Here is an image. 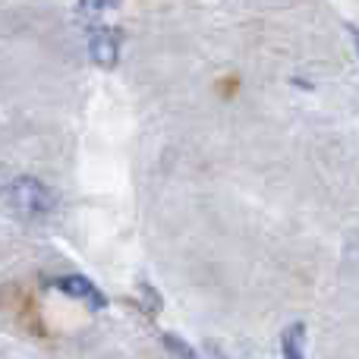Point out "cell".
<instances>
[{
	"mask_svg": "<svg viewBox=\"0 0 359 359\" xmlns=\"http://www.w3.org/2000/svg\"><path fill=\"white\" fill-rule=\"evenodd\" d=\"M0 202L22 221H44L54 211L57 198L50 192V186L41 183L38 177H13L4 196H0Z\"/></svg>",
	"mask_w": 359,
	"mask_h": 359,
	"instance_id": "obj_1",
	"label": "cell"
},
{
	"mask_svg": "<svg viewBox=\"0 0 359 359\" xmlns=\"http://www.w3.org/2000/svg\"><path fill=\"white\" fill-rule=\"evenodd\" d=\"M88 54L98 67H114L120 57V32L117 29H95L88 38Z\"/></svg>",
	"mask_w": 359,
	"mask_h": 359,
	"instance_id": "obj_2",
	"label": "cell"
},
{
	"mask_svg": "<svg viewBox=\"0 0 359 359\" xmlns=\"http://www.w3.org/2000/svg\"><path fill=\"white\" fill-rule=\"evenodd\" d=\"M54 287H57V290H63V293H69V297H76V299H86L92 309H101V306H104V297L98 293V287H95L88 278H79V274L57 278Z\"/></svg>",
	"mask_w": 359,
	"mask_h": 359,
	"instance_id": "obj_3",
	"label": "cell"
},
{
	"mask_svg": "<svg viewBox=\"0 0 359 359\" xmlns=\"http://www.w3.org/2000/svg\"><path fill=\"white\" fill-rule=\"evenodd\" d=\"M280 350L290 359H303V353H306V325L303 322H293L290 328H284V334H280Z\"/></svg>",
	"mask_w": 359,
	"mask_h": 359,
	"instance_id": "obj_4",
	"label": "cell"
},
{
	"mask_svg": "<svg viewBox=\"0 0 359 359\" xmlns=\"http://www.w3.org/2000/svg\"><path fill=\"white\" fill-rule=\"evenodd\" d=\"M120 0H79V13L82 16H101V13L117 10Z\"/></svg>",
	"mask_w": 359,
	"mask_h": 359,
	"instance_id": "obj_5",
	"label": "cell"
},
{
	"mask_svg": "<svg viewBox=\"0 0 359 359\" xmlns=\"http://www.w3.org/2000/svg\"><path fill=\"white\" fill-rule=\"evenodd\" d=\"M164 344H168L174 353H186V356H192V347H186V344H180V341H174L170 334H164Z\"/></svg>",
	"mask_w": 359,
	"mask_h": 359,
	"instance_id": "obj_6",
	"label": "cell"
},
{
	"mask_svg": "<svg viewBox=\"0 0 359 359\" xmlns=\"http://www.w3.org/2000/svg\"><path fill=\"white\" fill-rule=\"evenodd\" d=\"M10 180H13V177H10V170H6L4 164H0V196H4V189L10 186Z\"/></svg>",
	"mask_w": 359,
	"mask_h": 359,
	"instance_id": "obj_7",
	"label": "cell"
}]
</instances>
